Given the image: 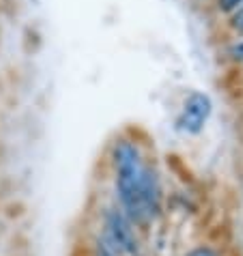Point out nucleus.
<instances>
[{"label": "nucleus", "instance_id": "obj_2", "mask_svg": "<svg viewBox=\"0 0 243 256\" xmlns=\"http://www.w3.org/2000/svg\"><path fill=\"white\" fill-rule=\"evenodd\" d=\"M97 234L120 256H138L144 252L142 248V232L125 216L116 202H110L99 211Z\"/></svg>", "mask_w": 243, "mask_h": 256}, {"label": "nucleus", "instance_id": "obj_4", "mask_svg": "<svg viewBox=\"0 0 243 256\" xmlns=\"http://www.w3.org/2000/svg\"><path fill=\"white\" fill-rule=\"evenodd\" d=\"M88 256H120V254L114 252L112 248L95 232V234L90 237V241H88Z\"/></svg>", "mask_w": 243, "mask_h": 256}, {"label": "nucleus", "instance_id": "obj_1", "mask_svg": "<svg viewBox=\"0 0 243 256\" xmlns=\"http://www.w3.org/2000/svg\"><path fill=\"white\" fill-rule=\"evenodd\" d=\"M114 202L140 232L153 226L164 213V188L160 172L144 160L138 142L116 138L110 148Z\"/></svg>", "mask_w": 243, "mask_h": 256}, {"label": "nucleus", "instance_id": "obj_6", "mask_svg": "<svg viewBox=\"0 0 243 256\" xmlns=\"http://www.w3.org/2000/svg\"><path fill=\"white\" fill-rule=\"evenodd\" d=\"M218 4H220L222 11L230 13V11H237L239 9V6L243 4V0H218Z\"/></svg>", "mask_w": 243, "mask_h": 256}, {"label": "nucleus", "instance_id": "obj_9", "mask_svg": "<svg viewBox=\"0 0 243 256\" xmlns=\"http://www.w3.org/2000/svg\"><path fill=\"white\" fill-rule=\"evenodd\" d=\"M138 256H153V254H148V252H142V254H138Z\"/></svg>", "mask_w": 243, "mask_h": 256}, {"label": "nucleus", "instance_id": "obj_3", "mask_svg": "<svg viewBox=\"0 0 243 256\" xmlns=\"http://www.w3.org/2000/svg\"><path fill=\"white\" fill-rule=\"evenodd\" d=\"M211 99L202 93H192L176 118V127L183 134H200L211 116Z\"/></svg>", "mask_w": 243, "mask_h": 256}, {"label": "nucleus", "instance_id": "obj_7", "mask_svg": "<svg viewBox=\"0 0 243 256\" xmlns=\"http://www.w3.org/2000/svg\"><path fill=\"white\" fill-rule=\"evenodd\" d=\"M232 26L237 28L239 32H243V4L237 9V13H234V18H232Z\"/></svg>", "mask_w": 243, "mask_h": 256}, {"label": "nucleus", "instance_id": "obj_8", "mask_svg": "<svg viewBox=\"0 0 243 256\" xmlns=\"http://www.w3.org/2000/svg\"><path fill=\"white\" fill-rule=\"evenodd\" d=\"M230 56L234 60H243V41L241 44H237V46H232L230 48Z\"/></svg>", "mask_w": 243, "mask_h": 256}, {"label": "nucleus", "instance_id": "obj_5", "mask_svg": "<svg viewBox=\"0 0 243 256\" xmlns=\"http://www.w3.org/2000/svg\"><path fill=\"white\" fill-rule=\"evenodd\" d=\"M183 256H226V254L216 244H206V241H202V244H196L194 248H190Z\"/></svg>", "mask_w": 243, "mask_h": 256}]
</instances>
